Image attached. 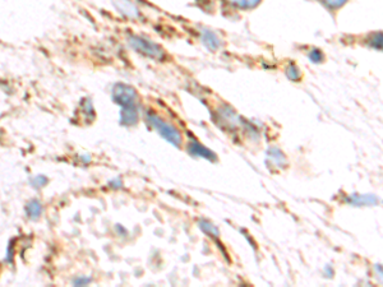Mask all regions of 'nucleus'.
Here are the masks:
<instances>
[{"label":"nucleus","instance_id":"nucleus-1","mask_svg":"<svg viewBox=\"0 0 383 287\" xmlns=\"http://www.w3.org/2000/svg\"><path fill=\"white\" fill-rule=\"evenodd\" d=\"M147 121L148 124H150L153 129H156L166 141H169L175 147L182 146V135L178 132V129L171 127L168 123H165L161 118H159V116L155 115V114H147Z\"/></svg>","mask_w":383,"mask_h":287},{"label":"nucleus","instance_id":"nucleus-2","mask_svg":"<svg viewBox=\"0 0 383 287\" xmlns=\"http://www.w3.org/2000/svg\"><path fill=\"white\" fill-rule=\"evenodd\" d=\"M113 97L123 109H137V92L133 87L127 85H117L114 87Z\"/></svg>","mask_w":383,"mask_h":287},{"label":"nucleus","instance_id":"nucleus-3","mask_svg":"<svg viewBox=\"0 0 383 287\" xmlns=\"http://www.w3.org/2000/svg\"><path fill=\"white\" fill-rule=\"evenodd\" d=\"M129 43H131L132 48L136 49L138 53L143 54V55H146V57L153 58V59H157V60L164 58V50H162L159 45L151 43V41H148V40L142 39V37L134 36V37H131V41H129Z\"/></svg>","mask_w":383,"mask_h":287},{"label":"nucleus","instance_id":"nucleus-4","mask_svg":"<svg viewBox=\"0 0 383 287\" xmlns=\"http://www.w3.org/2000/svg\"><path fill=\"white\" fill-rule=\"evenodd\" d=\"M351 206H377L379 200L373 194H352L346 199Z\"/></svg>","mask_w":383,"mask_h":287},{"label":"nucleus","instance_id":"nucleus-5","mask_svg":"<svg viewBox=\"0 0 383 287\" xmlns=\"http://www.w3.org/2000/svg\"><path fill=\"white\" fill-rule=\"evenodd\" d=\"M188 152L193 156H199V157L207 158L210 161H216V156L212 151L207 149L206 147L202 146L199 142L197 141H190L188 143Z\"/></svg>","mask_w":383,"mask_h":287},{"label":"nucleus","instance_id":"nucleus-6","mask_svg":"<svg viewBox=\"0 0 383 287\" xmlns=\"http://www.w3.org/2000/svg\"><path fill=\"white\" fill-rule=\"evenodd\" d=\"M115 6L118 7V9H119L122 13H124L128 17H137V15H138L137 8L129 0H117V2H115Z\"/></svg>","mask_w":383,"mask_h":287},{"label":"nucleus","instance_id":"nucleus-7","mask_svg":"<svg viewBox=\"0 0 383 287\" xmlns=\"http://www.w3.org/2000/svg\"><path fill=\"white\" fill-rule=\"evenodd\" d=\"M138 121V110L137 109H123L122 124L133 125Z\"/></svg>","mask_w":383,"mask_h":287},{"label":"nucleus","instance_id":"nucleus-8","mask_svg":"<svg viewBox=\"0 0 383 287\" xmlns=\"http://www.w3.org/2000/svg\"><path fill=\"white\" fill-rule=\"evenodd\" d=\"M202 39H203V44L207 46L210 50H217L220 46V41L219 39L216 37L215 34L210 31H203L202 34Z\"/></svg>","mask_w":383,"mask_h":287},{"label":"nucleus","instance_id":"nucleus-9","mask_svg":"<svg viewBox=\"0 0 383 287\" xmlns=\"http://www.w3.org/2000/svg\"><path fill=\"white\" fill-rule=\"evenodd\" d=\"M26 211H27V214H29L30 218L32 220H37L39 217L41 216V212H43V207H41L40 202L39 200H31V202L27 204L26 207Z\"/></svg>","mask_w":383,"mask_h":287},{"label":"nucleus","instance_id":"nucleus-10","mask_svg":"<svg viewBox=\"0 0 383 287\" xmlns=\"http://www.w3.org/2000/svg\"><path fill=\"white\" fill-rule=\"evenodd\" d=\"M199 227L202 228V231H203L204 234H207L208 236H212V237H217L220 235L219 232V228L216 227L215 225H212L211 222H208V221L206 220H199L198 222Z\"/></svg>","mask_w":383,"mask_h":287},{"label":"nucleus","instance_id":"nucleus-11","mask_svg":"<svg viewBox=\"0 0 383 287\" xmlns=\"http://www.w3.org/2000/svg\"><path fill=\"white\" fill-rule=\"evenodd\" d=\"M230 3L235 4L240 8H253L261 2V0H229Z\"/></svg>","mask_w":383,"mask_h":287},{"label":"nucleus","instance_id":"nucleus-12","mask_svg":"<svg viewBox=\"0 0 383 287\" xmlns=\"http://www.w3.org/2000/svg\"><path fill=\"white\" fill-rule=\"evenodd\" d=\"M286 76L289 77L291 81H296V79L300 78V72H299V69L295 65H290L286 69Z\"/></svg>","mask_w":383,"mask_h":287},{"label":"nucleus","instance_id":"nucleus-13","mask_svg":"<svg viewBox=\"0 0 383 287\" xmlns=\"http://www.w3.org/2000/svg\"><path fill=\"white\" fill-rule=\"evenodd\" d=\"M309 58L314 63H321L322 60H323V54H322L319 50H313L312 53L309 54Z\"/></svg>","mask_w":383,"mask_h":287},{"label":"nucleus","instance_id":"nucleus-14","mask_svg":"<svg viewBox=\"0 0 383 287\" xmlns=\"http://www.w3.org/2000/svg\"><path fill=\"white\" fill-rule=\"evenodd\" d=\"M346 0H324V3L328 4L329 7H333V8H337V7H341L343 3H345Z\"/></svg>","mask_w":383,"mask_h":287}]
</instances>
